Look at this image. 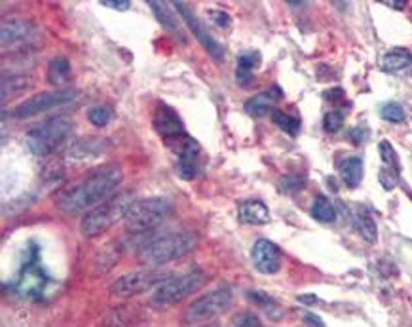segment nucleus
I'll use <instances>...</instances> for the list:
<instances>
[{
    "label": "nucleus",
    "instance_id": "nucleus-1",
    "mask_svg": "<svg viewBox=\"0 0 412 327\" xmlns=\"http://www.w3.org/2000/svg\"><path fill=\"white\" fill-rule=\"evenodd\" d=\"M124 173L120 166L116 164H107L103 168L93 170L90 176L74 183L73 187L65 188L57 196V207L65 215H78V213H88L93 207L101 206L103 202L112 198L122 185Z\"/></svg>",
    "mask_w": 412,
    "mask_h": 327
},
{
    "label": "nucleus",
    "instance_id": "nucleus-2",
    "mask_svg": "<svg viewBox=\"0 0 412 327\" xmlns=\"http://www.w3.org/2000/svg\"><path fill=\"white\" fill-rule=\"evenodd\" d=\"M196 246H198V236L194 232H171V234L154 238L152 242L145 243L137 253V260L148 268H158L194 251Z\"/></svg>",
    "mask_w": 412,
    "mask_h": 327
},
{
    "label": "nucleus",
    "instance_id": "nucleus-3",
    "mask_svg": "<svg viewBox=\"0 0 412 327\" xmlns=\"http://www.w3.org/2000/svg\"><path fill=\"white\" fill-rule=\"evenodd\" d=\"M134 194L129 190L116 193L112 198L103 202L101 206L93 207L80 221V232L86 238H98L107 232L110 226H114L118 221H124L126 213L134 206Z\"/></svg>",
    "mask_w": 412,
    "mask_h": 327
},
{
    "label": "nucleus",
    "instance_id": "nucleus-4",
    "mask_svg": "<svg viewBox=\"0 0 412 327\" xmlns=\"http://www.w3.org/2000/svg\"><path fill=\"white\" fill-rule=\"evenodd\" d=\"M206 282L207 274L201 268H190L188 272L181 274V276H171L167 282H164L158 289H154L151 304L158 306V309H165L171 304L181 303L187 297H190L192 293L200 291Z\"/></svg>",
    "mask_w": 412,
    "mask_h": 327
},
{
    "label": "nucleus",
    "instance_id": "nucleus-5",
    "mask_svg": "<svg viewBox=\"0 0 412 327\" xmlns=\"http://www.w3.org/2000/svg\"><path fill=\"white\" fill-rule=\"evenodd\" d=\"M73 132L74 124L69 118H63V116L52 118V120L44 122L42 126L30 130L27 134V147L35 156H49L73 135Z\"/></svg>",
    "mask_w": 412,
    "mask_h": 327
},
{
    "label": "nucleus",
    "instance_id": "nucleus-6",
    "mask_svg": "<svg viewBox=\"0 0 412 327\" xmlns=\"http://www.w3.org/2000/svg\"><path fill=\"white\" fill-rule=\"evenodd\" d=\"M173 213V207L165 198H143L135 200L134 206L129 207L126 217H124V226L129 232H146L156 229L165 219Z\"/></svg>",
    "mask_w": 412,
    "mask_h": 327
},
{
    "label": "nucleus",
    "instance_id": "nucleus-7",
    "mask_svg": "<svg viewBox=\"0 0 412 327\" xmlns=\"http://www.w3.org/2000/svg\"><path fill=\"white\" fill-rule=\"evenodd\" d=\"M170 278L171 274L162 270V268H143V270H135V272L124 274L120 278H116L110 284L109 291L110 295H114V297H135V295H141L145 291L158 289Z\"/></svg>",
    "mask_w": 412,
    "mask_h": 327
},
{
    "label": "nucleus",
    "instance_id": "nucleus-8",
    "mask_svg": "<svg viewBox=\"0 0 412 327\" xmlns=\"http://www.w3.org/2000/svg\"><path fill=\"white\" fill-rule=\"evenodd\" d=\"M232 293L230 287H218L213 289L206 295H201L194 301V303L188 304V309L184 310L182 320L187 326H196V323H206V321L215 320L218 314H223L226 309H230Z\"/></svg>",
    "mask_w": 412,
    "mask_h": 327
},
{
    "label": "nucleus",
    "instance_id": "nucleus-9",
    "mask_svg": "<svg viewBox=\"0 0 412 327\" xmlns=\"http://www.w3.org/2000/svg\"><path fill=\"white\" fill-rule=\"evenodd\" d=\"M78 99V91L76 90H57V91H44L38 96L29 97L27 101L18 105L13 109V118L18 120H25V118H33V116L42 115L52 109H61L67 105L74 103Z\"/></svg>",
    "mask_w": 412,
    "mask_h": 327
},
{
    "label": "nucleus",
    "instance_id": "nucleus-10",
    "mask_svg": "<svg viewBox=\"0 0 412 327\" xmlns=\"http://www.w3.org/2000/svg\"><path fill=\"white\" fill-rule=\"evenodd\" d=\"M171 4H175V10L179 12L181 19L187 23L188 29L194 33V37L198 38V42L206 48L207 54L211 55L215 61H218V63H220V61H225L226 52H225V48H223V44L217 42V40L209 35V30L206 29V25L201 23L200 18H198V16L190 10L184 2H171Z\"/></svg>",
    "mask_w": 412,
    "mask_h": 327
},
{
    "label": "nucleus",
    "instance_id": "nucleus-11",
    "mask_svg": "<svg viewBox=\"0 0 412 327\" xmlns=\"http://www.w3.org/2000/svg\"><path fill=\"white\" fill-rule=\"evenodd\" d=\"M152 126H154L156 134L162 137L165 145L171 143V141L179 139L181 135L188 134L179 115L171 109L170 105L164 103H160L156 107V113H154V118H152Z\"/></svg>",
    "mask_w": 412,
    "mask_h": 327
},
{
    "label": "nucleus",
    "instance_id": "nucleus-12",
    "mask_svg": "<svg viewBox=\"0 0 412 327\" xmlns=\"http://www.w3.org/2000/svg\"><path fill=\"white\" fill-rule=\"evenodd\" d=\"M251 259L259 272L276 274L281 268V249L266 238H261L253 243Z\"/></svg>",
    "mask_w": 412,
    "mask_h": 327
},
{
    "label": "nucleus",
    "instance_id": "nucleus-13",
    "mask_svg": "<svg viewBox=\"0 0 412 327\" xmlns=\"http://www.w3.org/2000/svg\"><path fill=\"white\" fill-rule=\"evenodd\" d=\"M378 151H380V158H382L380 183H382V187L386 190H392L397 185V181H399V158H397V152H395V149L392 147L389 141H380Z\"/></svg>",
    "mask_w": 412,
    "mask_h": 327
},
{
    "label": "nucleus",
    "instance_id": "nucleus-14",
    "mask_svg": "<svg viewBox=\"0 0 412 327\" xmlns=\"http://www.w3.org/2000/svg\"><path fill=\"white\" fill-rule=\"evenodd\" d=\"M30 38L29 21L19 18H10L2 21V50L18 48L21 44H27Z\"/></svg>",
    "mask_w": 412,
    "mask_h": 327
},
{
    "label": "nucleus",
    "instance_id": "nucleus-15",
    "mask_svg": "<svg viewBox=\"0 0 412 327\" xmlns=\"http://www.w3.org/2000/svg\"><path fill=\"white\" fill-rule=\"evenodd\" d=\"M148 6H151V10L158 18L160 25H162L167 33H171L173 37L181 38V42H184V33H182L181 29V21H179V18H177L175 13L171 12V8L167 6L165 2H158V0H151Z\"/></svg>",
    "mask_w": 412,
    "mask_h": 327
},
{
    "label": "nucleus",
    "instance_id": "nucleus-16",
    "mask_svg": "<svg viewBox=\"0 0 412 327\" xmlns=\"http://www.w3.org/2000/svg\"><path fill=\"white\" fill-rule=\"evenodd\" d=\"M237 217L247 224H266L270 221V210L261 200L242 202L237 207Z\"/></svg>",
    "mask_w": 412,
    "mask_h": 327
},
{
    "label": "nucleus",
    "instance_id": "nucleus-17",
    "mask_svg": "<svg viewBox=\"0 0 412 327\" xmlns=\"http://www.w3.org/2000/svg\"><path fill=\"white\" fill-rule=\"evenodd\" d=\"M281 99V90L279 88H272V90L262 91L259 96L251 97L245 103V110L251 116H264L268 110L272 109L273 105Z\"/></svg>",
    "mask_w": 412,
    "mask_h": 327
},
{
    "label": "nucleus",
    "instance_id": "nucleus-18",
    "mask_svg": "<svg viewBox=\"0 0 412 327\" xmlns=\"http://www.w3.org/2000/svg\"><path fill=\"white\" fill-rule=\"evenodd\" d=\"M412 67V54L405 48L389 50L388 54L382 57V69L388 73L399 74L405 73Z\"/></svg>",
    "mask_w": 412,
    "mask_h": 327
},
{
    "label": "nucleus",
    "instance_id": "nucleus-19",
    "mask_svg": "<svg viewBox=\"0 0 412 327\" xmlns=\"http://www.w3.org/2000/svg\"><path fill=\"white\" fill-rule=\"evenodd\" d=\"M33 84L35 82L27 74H12V76L4 74V79H2V101H8L10 97L25 93V91L33 88Z\"/></svg>",
    "mask_w": 412,
    "mask_h": 327
},
{
    "label": "nucleus",
    "instance_id": "nucleus-20",
    "mask_svg": "<svg viewBox=\"0 0 412 327\" xmlns=\"http://www.w3.org/2000/svg\"><path fill=\"white\" fill-rule=\"evenodd\" d=\"M261 63V55L257 52H245L237 57V71H236V79L237 84L242 86H249L251 80H253V71L259 67Z\"/></svg>",
    "mask_w": 412,
    "mask_h": 327
},
{
    "label": "nucleus",
    "instance_id": "nucleus-21",
    "mask_svg": "<svg viewBox=\"0 0 412 327\" xmlns=\"http://www.w3.org/2000/svg\"><path fill=\"white\" fill-rule=\"evenodd\" d=\"M340 177L350 188H358L363 179V160L359 156L346 158L344 162L340 164Z\"/></svg>",
    "mask_w": 412,
    "mask_h": 327
},
{
    "label": "nucleus",
    "instance_id": "nucleus-22",
    "mask_svg": "<svg viewBox=\"0 0 412 327\" xmlns=\"http://www.w3.org/2000/svg\"><path fill=\"white\" fill-rule=\"evenodd\" d=\"M353 224L355 229L361 234L363 240H367L369 243H375L378 240V229H376L375 219L370 217V213L365 210V207H358L355 213H353Z\"/></svg>",
    "mask_w": 412,
    "mask_h": 327
},
{
    "label": "nucleus",
    "instance_id": "nucleus-23",
    "mask_svg": "<svg viewBox=\"0 0 412 327\" xmlns=\"http://www.w3.org/2000/svg\"><path fill=\"white\" fill-rule=\"evenodd\" d=\"M137 321V306H114L110 310L105 327H131Z\"/></svg>",
    "mask_w": 412,
    "mask_h": 327
},
{
    "label": "nucleus",
    "instance_id": "nucleus-24",
    "mask_svg": "<svg viewBox=\"0 0 412 327\" xmlns=\"http://www.w3.org/2000/svg\"><path fill=\"white\" fill-rule=\"evenodd\" d=\"M71 76V63L65 57H55L48 67V82L54 86L65 84Z\"/></svg>",
    "mask_w": 412,
    "mask_h": 327
},
{
    "label": "nucleus",
    "instance_id": "nucleus-25",
    "mask_svg": "<svg viewBox=\"0 0 412 327\" xmlns=\"http://www.w3.org/2000/svg\"><path fill=\"white\" fill-rule=\"evenodd\" d=\"M312 217L322 221V223H333L336 219V210H334L333 202L325 198V196H317L312 206Z\"/></svg>",
    "mask_w": 412,
    "mask_h": 327
},
{
    "label": "nucleus",
    "instance_id": "nucleus-26",
    "mask_svg": "<svg viewBox=\"0 0 412 327\" xmlns=\"http://www.w3.org/2000/svg\"><path fill=\"white\" fill-rule=\"evenodd\" d=\"M272 120L279 130H283L285 134H289L291 137H297L298 132H300V122L297 118H293V116L285 115L281 110H273Z\"/></svg>",
    "mask_w": 412,
    "mask_h": 327
},
{
    "label": "nucleus",
    "instance_id": "nucleus-27",
    "mask_svg": "<svg viewBox=\"0 0 412 327\" xmlns=\"http://www.w3.org/2000/svg\"><path fill=\"white\" fill-rule=\"evenodd\" d=\"M380 116H382L384 120L392 122V124H399V122L405 120V110L401 107L399 103H386L380 110Z\"/></svg>",
    "mask_w": 412,
    "mask_h": 327
},
{
    "label": "nucleus",
    "instance_id": "nucleus-28",
    "mask_svg": "<svg viewBox=\"0 0 412 327\" xmlns=\"http://www.w3.org/2000/svg\"><path fill=\"white\" fill-rule=\"evenodd\" d=\"M88 118H90V122L93 126L103 127L112 120V110H110L109 107H95V109L90 110Z\"/></svg>",
    "mask_w": 412,
    "mask_h": 327
},
{
    "label": "nucleus",
    "instance_id": "nucleus-29",
    "mask_svg": "<svg viewBox=\"0 0 412 327\" xmlns=\"http://www.w3.org/2000/svg\"><path fill=\"white\" fill-rule=\"evenodd\" d=\"M247 299L251 303L259 304L264 310H268V312L276 306V301L268 293H264V291H247Z\"/></svg>",
    "mask_w": 412,
    "mask_h": 327
},
{
    "label": "nucleus",
    "instance_id": "nucleus-30",
    "mask_svg": "<svg viewBox=\"0 0 412 327\" xmlns=\"http://www.w3.org/2000/svg\"><path fill=\"white\" fill-rule=\"evenodd\" d=\"M228 327H262V323L259 316H255L253 312H242L230 321Z\"/></svg>",
    "mask_w": 412,
    "mask_h": 327
},
{
    "label": "nucleus",
    "instance_id": "nucleus-31",
    "mask_svg": "<svg viewBox=\"0 0 412 327\" xmlns=\"http://www.w3.org/2000/svg\"><path fill=\"white\" fill-rule=\"evenodd\" d=\"M342 124H344V113H339V110H331V113H327L325 118H323V126H325V130L331 132V134L339 132L340 127H342Z\"/></svg>",
    "mask_w": 412,
    "mask_h": 327
},
{
    "label": "nucleus",
    "instance_id": "nucleus-32",
    "mask_svg": "<svg viewBox=\"0 0 412 327\" xmlns=\"http://www.w3.org/2000/svg\"><path fill=\"white\" fill-rule=\"evenodd\" d=\"M279 188H281V193L285 194L298 193L300 188H304V179L298 176H287L279 181Z\"/></svg>",
    "mask_w": 412,
    "mask_h": 327
},
{
    "label": "nucleus",
    "instance_id": "nucleus-33",
    "mask_svg": "<svg viewBox=\"0 0 412 327\" xmlns=\"http://www.w3.org/2000/svg\"><path fill=\"white\" fill-rule=\"evenodd\" d=\"M207 16L215 21V25H217L218 29H230L232 19L228 13L220 12V10H211V12H207Z\"/></svg>",
    "mask_w": 412,
    "mask_h": 327
},
{
    "label": "nucleus",
    "instance_id": "nucleus-34",
    "mask_svg": "<svg viewBox=\"0 0 412 327\" xmlns=\"http://www.w3.org/2000/svg\"><path fill=\"white\" fill-rule=\"evenodd\" d=\"M101 4L107 8H114V10H128L129 8V0H101Z\"/></svg>",
    "mask_w": 412,
    "mask_h": 327
},
{
    "label": "nucleus",
    "instance_id": "nucleus-35",
    "mask_svg": "<svg viewBox=\"0 0 412 327\" xmlns=\"http://www.w3.org/2000/svg\"><path fill=\"white\" fill-rule=\"evenodd\" d=\"M367 137V130L365 127H353L352 132H350V139L355 143V145H361Z\"/></svg>",
    "mask_w": 412,
    "mask_h": 327
},
{
    "label": "nucleus",
    "instance_id": "nucleus-36",
    "mask_svg": "<svg viewBox=\"0 0 412 327\" xmlns=\"http://www.w3.org/2000/svg\"><path fill=\"white\" fill-rule=\"evenodd\" d=\"M302 318L310 327H325V323H323L322 318H319V316L312 314V312H304Z\"/></svg>",
    "mask_w": 412,
    "mask_h": 327
},
{
    "label": "nucleus",
    "instance_id": "nucleus-37",
    "mask_svg": "<svg viewBox=\"0 0 412 327\" xmlns=\"http://www.w3.org/2000/svg\"><path fill=\"white\" fill-rule=\"evenodd\" d=\"M95 143H98V139H88V154H95V151H91L90 147H93L95 145ZM82 147H86L84 143H82V141H80L78 145H76V149H74V151H80V149H82ZM86 156V152H82V154H80V158H84Z\"/></svg>",
    "mask_w": 412,
    "mask_h": 327
},
{
    "label": "nucleus",
    "instance_id": "nucleus-38",
    "mask_svg": "<svg viewBox=\"0 0 412 327\" xmlns=\"http://www.w3.org/2000/svg\"><path fill=\"white\" fill-rule=\"evenodd\" d=\"M382 4H386V6H392V8H397V10H403L405 8V0H384Z\"/></svg>",
    "mask_w": 412,
    "mask_h": 327
},
{
    "label": "nucleus",
    "instance_id": "nucleus-39",
    "mask_svg": "<svg viewBox=\"0 0 412 327\" xmlns=\"http://www.w3.org/2000/svg\"><path fill=\"white\" fill-rule=\"evenodd\" d=\"M201 327H218V326H215V323H209V326H201Z\"/></svg>",
    "mask_w": 412,
    "mask_h": 327
}]
</instances>
